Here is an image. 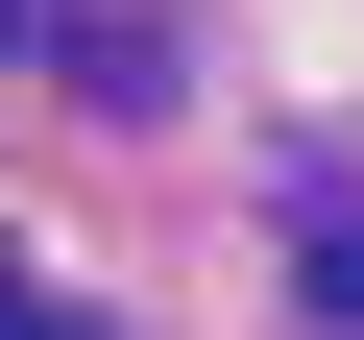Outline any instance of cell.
<instances>
[{"label": "cell", "instance_id": "obj_2", "mask_svg": "<svg viewBox=\"0 0 364 340\" xmlns=\"http://www.w3.org/2000/svg\"><path fill=\"white\" fill-rule=\"evenodd\" d=\"M0 340H97V316H73V292H25V267H0Z\"/></svg>", "mask_w": 364, "mask_h": 340}, {"label": "cell", "instance_id": "obj_1", "mask_svg": "<svg viewBox=\"0 0 364 340\" xmlns=\"http://www.w3.org/2000/svg\"><path fill=\"white\" fill-rule=\"evenodd\" d=\"M291 292H316V316L364 340V219H316V243H291Z\"/></svg>", "mask_w": 364, "mask_h": 340}, {"label": "cell", "instance_id": "obj_3", "mask_svg": "<svg viewBox=\"0 0 364 340\" xmlns=\"http://www.w3.org/2000/svg\"><path fill=\"white\" fill-rule=\"evenodd\" d=\"M0 49H25V0H0Z\"/></svg>", "mask_w": 364, "mask_h": 340}]
</instances>
